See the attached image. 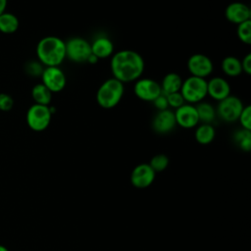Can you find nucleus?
<instances>
[{"label":"nucleus","instance_id":"nucleus-25","mask_svg":"<svg viewBox=\"0 0 251 251\" xmlns=\"http://www.w3.org/2000/svg\"><path fill=\"white\" fill-rule=\"evenodd\" d=\"M239 125L241 126L242 128L251 130V106L250 105H246L243 107L238 120Z\"/></svg>","mask_w":251,"mask_h":251},{"label":"nucleus","instance_id":"nucleus-6","mask_svg":"<svg viewBox=\"0 0 251 251\" xmlns=\"http://www.w3.org/2000/svg\"><path fill=\"white\" fill-rule=\"evenodd\" d=\"M66 58L74 63H86L88 57L91 55L90 42L86 39L75 36L65 42Z\"/></svg>","mask_w":251,"mask_h":251},{"label":"nucleus","instance_id":"nucleus-32","mask_svg":"<svg viewBox=\"0 0 251 251\" xmlns=\"http://www.w3.org/2000/svg\"><path fill=\"white\" fill-rule=\"evenodd\" d=\"M7 3H8V0H0V15L6 12Z\"/></svg>","mask_w":251,"mask_h":251},{"label":"nucleus","instance_id":"nucleus-12","mask_svg":"<svg viewBox=\"0 0 251 251\" xmlns=\"http://www.w3.org/2000/svg\"><path fill=\"white\" fill-rule=\"evenodd\" d=\"M176 126L182 128H193L198 126L199 119L195 105L184 103L174 112Z\"/></svg>","mask_w":251,"mask_h":251},{"label":"nucleus","instance_id":"nucleus-30","mask_svg":"<svg viewBox=\"0 0 251 251\" xmlns=\"http://www.w3.org/2000/svg\"><path fill=\"white\" fill-rule=\"evenodd\" d=\"M153 105L155 106V108L158 111H163L166 109H169V104H168V100L165 94H160L153 102Z\"/></svg>","mask_w":251,"mask_h":251},{"label":"nucleus","instance_id":"nucleus-1","mask_svg":"<svg viewBox=\"0 0 251 251\" xmlns=\"http://www.w3.org/2000/svg\"><path fill=\"white\" fill-rule=\"evenodd\" d=\"M110 69L113 77L125 84L141 77L145 69V62L137 51L123 49L111 56Z\"/></svg>","mask_w":251,"mask_h":251},{"label":"nucleus","instance_id":"nucleus-7","mask_svg":"<svg viewBox=\"0 0 251 251\" xmlns=\"http://www.w3.org/2000/svg\"><path fill=\"white\" fill-rule=\"evenodd\" d=\"M243 107L244 105L240 98L230 94L226 98L219 101L216 113L222 121L226 123H233L238 120Z\"/></svg>","mask_w":251,"mask_h":251},{"label":"nucleus","instance_id":"nucleus-2","mask_svg":"<svg viewBox=\"0 0 251 251\" xmlns=\"http://www.w3.org/2000/svg\"><path fill=\"white\" fill-rule=\"evenodd\" d=\"M36 57L45 67H59L66 59L65 41L55 35L41 38L36 45Z\"/></svg>","mask_w":251,"mask_h":251},{"label":"nucleus","instance_id":"nucleus-8","mask_svg":"<svg viewBox=\"0 0 251 251\" xmlns=\"http://www.w3.org/2000/svg\"><path fill=\"white\" fill-rule=\"evenodd\" d=\"M134 95L145 102H153L162 94L161 85L158 81L149 77H140L134 81Z\"/></svg>","mask_w":251,"mask_h":251},{"label":"nucleus","instance_id":"nucleus-4","mask_svg":"<svg viewBox=\"0 0 251 251\" xmlns=\"http://www.w3.org/2000/svg\"><path fill=\"white\" fill-rule=\"evenodd\" d=\"M185 103L197 104L207 96V80L205 78L189 75L184 80L179 90Z\"/></svg>","mask_w":251,"mask_h":251},{"label":"nucleus","instance_id":"nucleus-3","mask_svg":"<svg viewBox=\"0 0 251 251\" xmlns=\"http://www.w3.org/2000/svg\"><path fill=\"white\" fill-rule=\"evenodd\" d=\"M125 94V84L115 77L104 80L96 91V102L106 110L117 107Z\"/></svg>","mask_w":251,"mask_h":251},{"label":"nucleus","instance_id":"nucleus-13","mask_svg":"<svg viewBox=\"0 0 251 251\" xmlns=\"http://www.w3.org/2000/svg\"><path fill=\"white\" fill-rule=\"evenodd\" d=\"M176 126L175 114L172 110L166 109L158 111L152 120V128L159 134H166L171 132Z\"/></svg>","mask_w":251,"mask_h":251},{"label":"nucleus","instance_id":"nucleus-21","mask_svg":"<svg viewBox=\"0 0 251 251\" xmlns=\"http://www.w3.org/2000/svg\"><path fill=\"white\" fill-rule=\"evenodd\" d=\"M195 107L198 114L199 123L201 122L202 124H212L215 121L217 117L216 109L210 103L201 101L197 103Z\"/></svg>","mask_w":251,"mask_h":251},{"label":"nucleus","instance_id":"nucleus-23","mask_svg":"<svg viewBox=\"0 0 251 251\" xmlns=\"http://www.w3.org/2000/svg\"><path fill=\"white\" fill-rule=\"evenodd\" d=\"M236 33L238 39L247 45L251 44V20L237 25Z\"/></svg>","mask_w":251,"mask_h":251},{"label":"nucleus","instance_id":"nucleus-5","mask_svg":"<svg viewBox=\"0 0 251 251\" xmlns=\"http://www.w3.org/2000/svg\"><path fill=\"white\" fill-rule=\"evenodd\" d=\"M52 115L50 106L32 104L26 111L25 121L31 130L40 132L49 126Z\"/></svg>","mask_w":251,"mask_h":251},{"label":"nucleus","instance_id":"nucleus-28","mask_svg":"<svg viewBox=\"0 0 251 251\" xmlns=\"http://www.w3.org/2000/svg\"><path fill=\"white\" fill-rule=\"evenodd\" d=\"M25 69H26V72L29 75H31V76H40L42 72H43L44 67L39 61L38 62L31 61V62L27 63Z\"/></svg>","mask_w":251,"mask_h":251},{"label":"nucleus","instance_id":"nucleus-34","mask_svg":"<svg viewBox=\"0 0 251 251\" xmlns=\"http://www.w3.org/2000/svg\"><path fill=\"white\" fill-rule=\"evenodd\" d=\"M0 251H9V249L6 246L0 244Z\"/></svg>","mask_w":251,"mask_h":251},{"label":"nucleus","instance_id":"nucleus-29","mask_svg":"<svg viewBox=\"0 0 251 251\" xmlns=\"http://www.w3.org/2000/svg\"><path fill=\"white\" fill-rule=\"evenodd\" d=\"M250 137H251V130H248V129H245V128L241 127L240 129L236 130L233 133L232 139H233L235 144H238L240 141H242L246 138H250Z\"/></svg>","mask_w":251,"mask_h":251},{"label":"nucleus","instance_id":"nucleus-14","mask_svg":"<svg viewBox=\"0 0 251 251\" xmlns=\"http://www.w3.org/2000/svg\"><path fill=\"white\" fill-rule=\"evenodd\" d=\"M225 17L227 22L237 25L241 23L251 20V10L245 3L232 2L226 7Z\"/></svg>","mask_w":251,"mask_h":251},{"label":"nucleus","instance_id":"nucleus-19","mask_svg":"<svg viewBox=\"0 0 251 251\" xmlns=\"http://www.w3.org/2000/svg\"><path fill=\"white\" fill-rule=\"evenodd\" d=\"M222 71L223 73L230 77L238 76L242 74L241 61L235 56H226L222 61Z\"/></svg>","mask_w":251,"mask_h":251},{"label":"nucleus","instance_id":"nucleus-9","mask_svg":"<svg viewBox=\"0 0 251 251\" xmlns=\"http://www.w3.org/2000/svg\"><path fill=\"white\" fill-rule=\"evenodd\" d=\"M190 75L206 78L214 71V64L210 57L202 53L192 54L186 63Z\"/></svg>","mask_w":251,"mask_h":251},{"label":"nucleus","instance_id":"nucleus-15","mask_svg":"<svg viewBox=\"0 0 251 251\" xmlns=\"http://www.w3.org/2000/svg\"><path fill=\"white\" fill-rule=\"evenodd\" d=\"M207 95L216 101H221L230 95V85L222 76H214L207 81Z\"/></svg>","mask_w":251,"mask_h":251},{"label":"nucleus","instance_id":"nucleus-22","mask_svg":"<svg viewBox=\"0 0 251 251\" xmlns=\"http://www.w3.org/2000/svg\"><path fill=\"white\" fill-rule=\"evenodd\" d=\"M19 25L20 22L16 15L9 12H4L0 15V31L2 33H14L18 30Z\"/></svg>","mask_w":251,"mask_h":251},{"label":"nucleus","instance_id":"nucleus-18","mask_svg":"<svg viewBox=\"0 0 251 251\" xmlns=\"http://www.w3.org/2000/svg\"><path fill=\"white\" fill-rule=\"evenodd\" d=\"M216 136V130L212 124H201L194 131L195 140L201 145L210 144Z\"/></svg>","mask_w":251,"mask_h":251},{"label":"nucleus","instance_id":"nucleus-16","mask_svg":"<svg viewBox=\"0 0 251 251\" xmlns=\"http://www.w3.org/2000/svg\"><path fill=\"white\" fill-rule=\"evenodd\" d=\"M91 53L100 59H106L111 57L115 52V46L110 37L106 35H98L90 43Z\"/></svg>","mask_w":251,"mask_h":251},{"label":"nucleus","instance_id":"nucleus-26","mask_svg":"<svg viewBox=\"0 0 251 251\" xmlns=\"http://www.w3.org/2000/svg\"><path fill=\"white\" fill-rule=\"evenodd\" d=\"M167 100H168V104H169V108H174V109H177L178 107L182 106L185 101L183 99V97L181 96L180 92H174L171 94L166 95Z\"/></svg>","mask_w":251,"mask_h":251},{"label":"nucleus","instance_id":"nucleus-24","mask_svg":"<svg viewBox=\"0 0 251 251\" xmlns=\"http://www.w3.org/2000/svg\"><path fill=\"white\" fill-rule=\"evenodd\" d=\"M148 164L153 169V171L157 174V173L165 171L168 168L169 158L165 154H157L151 158V160Z\"/></svg>","mask_w":251,"mask_h":251},{"label":"nucleus","instance_id":"nucleus-17","mask_svg":"<svg viewBox=\"0 0 251 251\" xmlns=\"http://www.w3.org/2000/svg\"><path fill=\"white\" fill-rule=\"evenodd\" d=\"M182 78L181 76L176 73H168L165 75V76L162 79V82L160 83L162 93L165 95L178 92L180 90L181 84H182Z\"/></svg>","mask_w":251,"mask_h":251},{"label":"nucleus","instance_id":"nucleus-20","mask_svg":"<svg viewBox=\"0 0 251 251\" xmlns=\"http://www.w3.org/2000/svg\"><path fill=\"white\" fill-rule=\"evenodd\" d=\"M53 93L42 83L35 84L31 89V98L34 104L49 106L52 100Z\"/></svg>","mask_w":251,"mask_h":251},{"label":"nucleus","instance_id":"nucleus-31","mask_svg":"<svg viewBox=\"0 0 251 251\" xmlns=\"http://www.w3.org/2000/svg\"><path fill=\"white\" fill-rule=\"evenodd\" d=\"M241 61V68H242V72L244 74H246L247 75H251V54L247 53Z\"/></svg>","mask_w":251,"mask_h":251},{"label":"nucleus","instance_id":"nucleus-33","mask_svg":"<svg viewBox=\"0 0 251 251\" xmlns=\"http://www.w3.org/2000/svg\"><path fill=\"white\" fill-rule=\"evenodd\" d=\"M99 60H98V58L97 57H95L92 53H91V55L88 57V59H87V62L86 63H88V64H96L97 62H98Z\"/></svg>","mask_w":251,"mask_h":251},{"label":"nucleus","instance_id":"nucleus-10","mask_svg":"<svg viewBox=\"0 0 251 251\" xmlns=\"http://www.w3.org/2000/svg\"><path fill=\"white\" fill-rule=\"evenodd\" d=\"M40 77L41 82L52 93L61 92L67 84L66 75L60 67H44Z\"/></svg>","mask_w":251,"mask_h":251},{"label":"nucleus","instance_id":"nucleus-11","mask_svg":"<svg viewBox=\"0 0 251 251\" xmlns=\"http://www.w3.org/2000/svg\"><path fill=\"white\" fill-rule=\"evenodd\" d=\"M156 173L148 163L135 166L130 173V182L136 188H146L155 180Z\"/></svg>","mask_w":251,"mask_h":251},{"label":"nucleus","instance_id":"nucleus-27","mask_svg":"<svg viewBox=\"0 0 251 251\" xmlns=\"http://www.w3.org/2000/svg\"><path fill=\"white\" fill-rule=\"evenodd\" d=\"M13 107H14L13 97L8 93L0 92V111L8 112L12 110Z\"/></svg>","mask_w":251,"mask_h":251}]
</instances>
